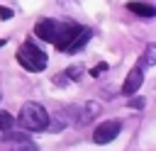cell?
<instances>
[{
	"mask_svg": "<svg viewBox=\"0 0 156 151\" xmlns=\"http://www.w3.org/2000/svg\"><path fill=\"white\" fill-rule=\"evenodd\" d=\"M93 37V29L83 27V24H76V22H61V29H58V37L54 41V46L63 54H76L78 49H83Z\"/></svg>",
	"mask_w": 156,
	"mask_h": 151,
	"instance_id": "1",
	"label": "cell"
},
{
	"mask_svg": "<svg viewBox=\"0 0 156 151\" xmlns=\"http://www.w3.org/2000/svg\"><path fill=\"white\" fill-rule=\"evenodd\" d=\"M17 124L24 132H46L51 124V117L39 102H24L17 114Z\"/></svg>",
	"mask_w": 156,
	"mask_h": 151,
	"instance_id": "2",
	"label": "cell"
},
{
	"mask_svg": "<svg viewBox=\"0 0 156 151\" xmlns=\"http://www.w3.org/2000/svg\"><path fill=\"white\" fill-rule=\"evenodd\" d=\"M17 61H20V66H22L24 71H29V73H39V71H44L46 63H49L46 54H44L37 44H32V41H24V44L17 49Z\"/></svg>",
	"mask_w": 156,
	"mask_h": 151,
	"instance_id": "3",
	"label": "cell"
},
{
	"mask_svg": "<svg viewBox=\"0 0 156 151\" xmlns=\"http://www.w3.org/2000/svg\"><path fill=\"white\" fill-rule=\"evenodd\" d=\"M102 112V107H100V102H95V100H88V102H83V105H78V107H71V110H66V119L71 117V122L73 124H78V127H83V124H90L98 114Z\"/></svg>",
	"mask_w": 156,
	"mask_h": 151,
	"instance_id": "4",
	"label": "cell"
},
{
	"mask_svg": "<svg viewBox=\"0 0 156 151\" xmlns=\"http://www.w3.org/2000/svg\"><path fill=\"white\" fill-rule=\"evenodd\" d=\"M119 132H122V122H119V119H107V122H102V124L95 127L93 141H95V144H110L112 139H117Z\"/></svg>",
	"mask_w": 156,
	"mask_h": 151,
	"instance_id": "5",
	"label": "cell"
},
{
	"mask_svg": "<svg viewBox=\"0 0 156 151\" xmlns=\"http://www.w3.org/2000/svg\"><path fill=\"white\" fill-rule=\"evenodd\" d=\"M58 29H61V22L58 19H51V17H44V19H39L37 24H34V34L39 37V39H44V41H56V37H58Z\"/></svg>",
	"mask_w": 156,
	"mask_h": 151,
	"instance_id": "6",
	"label": "cell"
},
{
	"mask_svg": "<svg viewBox=\"0 0 156 151\" xmlns=\"http://www.w3.org/2000/svg\"><path fill=\"white\" fill-rule=\"evenodd\" d=\"M141 83H144V68L134 66V68L127 73L124 83H122V93H124V95H134V93L141 88Z\"/></svg>",
	"mask_w": 156,
	"mask_h": 151,
	"instance_id": "7",
	"label": "cell"
},
{
	"mask_svg": "<svg viewBox=\"0 0 156 151\" xmlns=\"http://www.w3.org/2000/svg\"><path fill=\"white\" fill-rule=\"evenodd\" d=\"M127 10L134 12V15H139V17H156V7L149 5V2H141V0H132V2H127Z\"/></svg>",
	"mask_w": 156,
	"mask_h": 151,
	"instance_id": "8",
	"label": "cell"
},
{
	"mask_svg": "<svg viewBox=\"0 0 156 151\" xmlns=\"http://www.w3.org/2000/svg\"><path fill=\"white\" fill-rule=\"evenodd\" d=\"M12 134H15V117L0 110V139H10Z\"/></svg>",
	"mask_w": 156,
	"mask_h": 151,
	"instance_id": "9",
	"label": "cell"
},
{
	"mask_svg": "<svg viewBox=\"0 0 156 151\" xmlns=\"http://www.w3.org/2000/svg\"><path fill=\"white\" fill-rule=\"evenodd\" d=\"M139 68H146V66H156V44H149L146 49H144V54H141V58H139V63H136Z\"/></svg>",
	"mask_w": 156,
	"mask_h": 151,
	"instance_id": "10",
	"label": "cell"
},
{
	"mask_svg": "<svg viewBox=\"0 0 156 151\" xmlns=\"http://www.w3.org/2000/svg\"><path fill=\"white\" fill-rule=\"evenodd\" d=\"M80 76H83V68H80V66H71V68L66 71V78H68V80H78Z\"/></svg>",
	"mask_w": 156,
	"mask_h": 151,
	"instance_id": "11",
	"label": "cell"
},
{
	"mask_svg": "<svg viewBox=\"0 0 156 151\" xmlns=\"http://www.w3.org/2000/svg\"><path fill=\"white\" fill-rule=\"evenodd\" d=\"M105 71H107V63H98V66H93V68H90V76H93V78H100Z\"/></svg>",
	"mask_w": 156,
	"mask_h": 151,
	"instance_id": "12",
	"label": "cell"
},
{
	"mask_svg": "<svg viewBox=\"0 0 156 151\" xmlns=\"http://www.w3.org/2000/svg\"><path fill=\"white\" fill-rule=\"evenodd\" d=\"M144 105H146L144 97H132V100H129V107H132V110H144Z\"/></svg>",
	"mask_w": 156,
	"mask_h": 151,
	"instance_id": "13",
	"label": "cell"
},
{
	"mask_svg": "<svg viewBox=\"0 0 156 151\" xmlns=\"http://www.w3.org/2000/svg\"><path fill=\"white\" fill-rule=\"evenodd\" d=\"M0 17H2V19H10V17H12V10H10V7H0Z\"/></svg>",
	"mask_w": 156,
	"mask_h": 151,
	"instance_id": "14",
	"label": "cell"
},
{
	"mask_svg": "<svg viewBox=\"0 0 156 151\" xmlns=\"http://www.w3.org/2000/svg\"><path fill=\"white\" fill-rule=\"evenodd\" d=\"M0 46H5V39H0Z\"/></svg>",
	"mask_w": 156,
	"mask_h": 151,
	"instance_id": "15",
	"label": "cell"
}]
</instances>
